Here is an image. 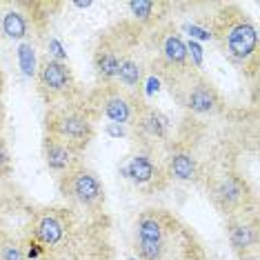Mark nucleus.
Segmentation results:
<instances>
[{
  "instance_id": "f257e3e1",
  "label": "nucleus",
  "mask_w": 260,
  "mask_h": 260,
  "mask_svg": "<svg viewBox=\"0 0 260 260\" xmlns=\"http://www.w3.org/2000/svg\"><path fill=\"white\" fill-rule=\"evenodd\" d=\"M134 249L138 260H207L198 234L180 216L162 207L140 211Z\"/></svg>"
},
{
  "instance_id": "f03ea898",
  "label": "nucleus",
  "mask_w": 260,
  "mask_h": 260,
  "mask_svg": "<svg viewBox=\"0 0 260 260\" xmlns=\"http://www.w3.org/2000/svg\"><path fill=\"white\" fill-rule=\"evenodd\" d=\"M209 38L216 40L218 49L232 64L253 76L258 69V29L242 7L222 5L211 18Z\"/></svg>"
},
{
  "instance_id": "7ed1b4c3",
  "label": "nucleus",
  "mask_w": 260,
  "mask_h": 260,
  "mask_svg": "<svg viewBox=\"0 0 260 260\" xmlns=\"http://www.w3.org/2000/svg\"><path fill=\"white\" fill-rule=\"evenodd\" d=\"M147 67L169 87L171 93L180 89L193 74H198V67L189 58L185 40L171 22H162L149 34Z\"/></svg>"
},
{
  "instance_id": "20e7f679",
  "label": "nucleus",
  "mask_w": 260,
  "mask_h": 260,
  "mask_svg": "<svg viewBox=\"0 0 260 260\" xmlns=\"http://www.w3.org/2000/svg\"><path fill=\"white\" fill-rule=\"evenodd\" d=\"M140 43V27L134 22H116L100 34L96 47H93V69H96L100 85L118 82L120 64L127 60L134 51H138Z\"/></svg>"
},
{
  "instance_id": "39448f33",
  "label": "nucleus",
  "mask_w": 260,
  "mask_h": 260,
  "mask_svg": "<svg viewBox=\"0 0 260 260\" xmlns=\"http://www.w3.org/2000/svg\"><path fill=\"white\" fill-rule=\"evenodd\" d=\"M47 136L62 140L74 151L82 153L96 136V116L85 103H62L49 107L45 116Z\"/></svg>"
},
{
  "instance_id": "423d86ee",
  "label": "nucleus",
  "mask_w": 260,
  "mask_h": 260,
  "mask_svg": "<svg viewBox=\"0 0 260 260\" xmlns=\"http://www.w3.org/2000/svg\"><path fill=\"white\" fill-rule=\"evenodd\" d=\"M36 89L49 107L72 103L78 93L74 69L67 62H60L51 56H43L36 67Z\"/></svg>"
},
{
  "instance_id": "0eeeda50",
  "label": "nucleus",
  "mask_w": 260,
  "mask_h": 260,
  "mask_svg": "<svg viewBox=\"0 0 260 260\" xmlns=\"http://www.w3.org/2000/svg\"><path fill=\"white\" fill-rule=\"evenodd\" d=\"M138 100L140 93H134L125 87H120L118 82H111V85H98L85 105L91 109V114L96 118L105 116L116 125H129Z\"/></svg>"
},
{
  "instance_id": "6e6552de",
  "label": "nucleus",
  "mask_w": 260,
  "mask_h": 260,
  "mask_svg": "<svg viewBox=\"0 0 260 260\" xmlns=\"http://www.w3.org/2000/svg\"><path fill=\"white\" fill-rule=\"evenodd\" d=\"M58 189H60L62 198H67L69 203L82 207V209L98 211L105 205V187L100 178L93 174L91 169L78 167L69 169L67 174L58 176Z\"/></svg>"
},
{
  "instance_id": "1a4fd4ad",
  "label": "nucleus",
  "mask_w": 260,
  "mask_h": 260,
  "mask_svg": "<svg viewBox=\"0 0 260 260\" xmlns=\"http://www.w3.org/2000/svg\"><path fill=\"white\" fill-rule=\"evenodd\" d=\"M185 109H189L191 114L198 116H214L220 114L224 109V100L222 93L218 91V87L207 78L205 74H193L180 89H176L171 93Z\"/></svg>"
},
{
  "instance_id": "9d476101",
  "label": "nucleus",
  "mask_w": 260,
  "mask_h": 260,
  "mask_svg": "<svg viewBox=\"0 0 260 260\" xmlns=\"http://www.w3.org/2000/svg\"><path fill=\"white\" fill-rule=\"evenodd\" d=\"M207 191H209V198L216 205V209H220L227 218L242 214V211H249L251 207V189L236 174L216 176L207 185Z\"/></svg>"
},
{
  "instance_id": "9b49d317",
  "label": "nucleus",
  "mask_w": 260,
  "mask_h": 260,
  "mask_svg": "<svg viewBox=\"0 0 260 260\" xmlns=\"http://www.w3.org/2000/svg\"><path fill=\"white\" fill-rule=\"evenodd\" d=\"M129 127H132V136L143 147H147V149H153L156 145L165 143L167 134H169L167 118L156 107L147 105L143 98L136 105V111H134V118H132V122H129Z\"/></svg>"
},
{
  "instance_id": "f8f14e48",
  "label": "nucleus",
  "mask_w": 260,
  "mask_h": 260,
  "mask_svg": "<svg viewBox=\"0 0 260 260\" xmlns=\"http://www.w3.org/2000/svg\"><path fill=\"white\" fill-rule=\"evenodd\" d=\"M31 238L49 249H60L69 238V218L62 209H40L31 220Z\"/></svg>"
},
{
  "instance_id": "ddd939ff",
  "label": "nucleus",
  "mask_w": 260,
  "mask_h": 260,
  "mask_svg": "<svg viewBox=\"0 0 260 260\" xmlns=\"http://www.w3.org/2000/svg\"><path fill=\"white\" fill-rule=\"evenodd\" d=\"M227 240L238 258L247 256V253H256L258 218L256 214H251V209L227 218Z\"/></svg>"
},
{
  "instance_id": "4468645a",
  "label": "nucleus",
  "mask_w": 260,
  "mask_h": 260,
  "mask_svg": "<svg viewBox=\"0 0 260 260\" xmlns=\"http://www.w3.org/2000/svg\"><path fill=\"white\" fill-rule=\"evenodd\" d=\"M127 178L145 193H156L158 189L165 187L167 174H165L162 165L153 162L149 156H136L127 165Z\"/></svg>"
},
{
  "instance_id": "2eb2a0df",
  "label": "nucleus",
  "mask_w": 260,
  "mask_h": 260,
  "mask_svg": "<svg viewBox=\"0 0 260 260\" xmlns=\"http://www.w3.org/2000/svg\"><path fill=\"white\" fill-rule=\"evenodd\" d=\"M43 153H45V162L54 174L62 176L67 174L69 169L78 167L80 165V153L74 151L69 145H64L62 140L54 138V136H45V143H43Z\"/></svg>"
},
{
  "instance_id": "dca6fc26",
  "label": "nucleus",
  "mask_w": 260,
  "mask_h": 260,
  "mask_svg": "<svg viewBox=\"0 0 260 260\" xmlns=\"http://www.w3.org/2000/svg\"><path fill=\"white\" fill-rule=\"evenodd\" d=\"M127 9L134 16V20L138 22V27L156 29L158 25H162L165 16L169 11V3H162V0H132V3H127Z\"/></svg>"
},
{
  "instance_id": "f3484780",
  "label": "nucleus",
  "mask_w": 260,
  "mask_h": 260,
  "mask_svg": "<svg viewBox=\"0 0 260 260\" xmlns=\"http://www.w3.org/2000/svg\"><path fill=\"white\" fill-rule=\"evenodd\" d=\"M3 18H0V27L3 34L11 40H22L29 34V18L25 11H20L18 5H5Z\"/></svg>"
},
{
  "instance_id": "a211bd4d",
  "label": "nucleus",
  "mask_w": 260,
  "mask_h": 260,
  "mask_svg": "<svg viewBox=\"0 0 260 260\" xmlns=\"http://www.w3.org/2000/svg\"><path fill=\"white\" fill-rule=\"evenodd\" d=\"M165 174L167 178H176V180H196L198 178V165L196 158H191L185 151L171 153L165 165Z\"/></svg>"
},
{
  "instance_id": "6ab92c4d",
  "label": "nucleus",
  "mask_w": 260,
  "mask_h": 260,
  "mask_svg": "<svg viewBox=\"0 0 260 260\" xmlns=\"http://www.w3.org/2000/svg\"><path fill=\"white\" fill-rule=\"evenodd\" d=\"M0 260H29L25 253V247L11 236L0 232Z\"/></svg>"
},
{
  "instance_id": "aec40b11",
  "label": "nucleus",
  "mask_w": 260,
  "mask_h": 260,
  "mask_svg": "<svg viewBox=\"0 0 260 260\" xmlns=\"http://www.w3.org/2000/svg\"><path fill=\"white\" fill-rule=\"evenodd\" d=\"M18 60H20V67L22 72H25V76H36V56H34V47L31 43H25L18 49Z\"/></svg>"
},
{
  "instance_id": "412c9836",
  "label": "nucleus",
  "mask_w": 260,
  "mask_h": 260,
  "mask_svg": "<svg viewBox=\"0 0 260 260\" xmlns=\"http://www.w3.org/2000/svg\"><path fill=\"white\" fill-rule=\"evenodd\" d=\"M11 174H14V160H11L7 143L0 136V178H9Z\"/></svg>"
},
{
  "instance_id": "4be33fe9",
  "label": "nucleus",
  "mask_w": 260,
  "mask_h": 260,
  "mask_svg": "<svg viewBox=\"0 0 260 260\" xmlns=\"http://www.w3.org/2000/svg\"><path fill=\"white\" fill-rule=\"evenodd\" d=\"M49 49H51V58H56V60L64 62V60H62V58H64V51H62V45L58 43V40H54V38L49 40Z\"/></svg>"
},
{
  "instance_id": "5701e85b",
  "label": "nucleus",
  "mask_w": 260,
  "mask_h": 260,
  "mask_svg": "<svg viewBox=\"0 0 260 260\" xmlns=\"http://www.w3.org/2000/svg\"><path fill=\"white\" fill-rule=\"evenodd\" d=\"M240 260H258V256L256 253H247V256H242Z\"/></svg>"
},
{
  "instance_id": "b1692460",
  "label": "nucleus",
  "mask_w": 260,
  "mask_h": 260,
  "mask_svg": "<svg viewBox=\"0 0 260 260\" xmlns=\"http://www.w3.org/2000/svg\"><path fill=\"white\" fill-rule=\"evenodd\" d=\"M3 85H5V78H3V72H0V91H3Z\"/></svg>"
}]
</instances>
